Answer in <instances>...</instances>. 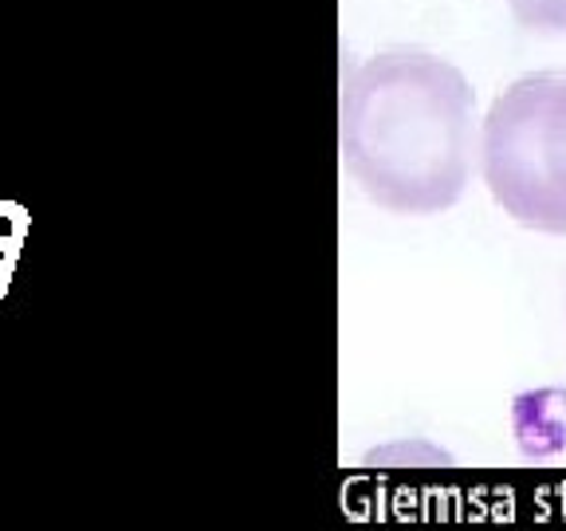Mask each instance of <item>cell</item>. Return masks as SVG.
<instances>
[{"mask_svg": "<svg viewBox=\"0 0 566 531\" xmlns=\"http://www.w3.org/2000/svg\"><path fill=\"white\" fill-rule=\"evenodd\" d=\"M507 9L527 32L566 35V0H507Z\"/></svg>", "mask_w": 566, "mask_h": 531, "instance_id": "4", "label": "cell"}, {"mask_svg": "<svg viewBox=\"0 0 566 531\" xmlns=\"http://www.w3.org/2000/svg\"><path fill=\"white\" fill-rule=\"evenodd\" d=\"M543 166L555 194L566 201V71H555V87L543 115Z\"/></svg>", "mask_w": 566, "mask_h": 531, "instance_id": "3", "label": "cell"}, {"mask_svg": "<svg viewBox=\"0 0 566 531\" xmlns=\"http://www.w3.org/2000/svg\"><path fill=\"white\" fill-rule=\"evenodd\" d=\"M28 229H32V212L20 209L17 217H12L9 232H0V300H4V295H9V288H12L20 252H24V244H28Z\"/></svg>", "mask_w": 566, "mask_h": 531, "instance_id": "5", "label": "cell"}, {"mask_svg": "<svg viewBox=\"0 0 566 531\" xmlns=\"http://www.w3.org/2000/svg\"><path fill=\"white\" fill-rule=\"evenodd\" d=\"M555 71L523 75L500 91L480 134V166L495 205L523 229L566 237V201L555 194L543 166V115Z\"/></svg>", "mask_w": 566, "mask_h": 531, "instance_id": "2", "label": "cell"}, {"mask_svg": "<svg viewBox=\"0 0 566 531\" xmlns=\"http://www.w3.org/2000/svg\"><path fill=\"white\" fill-rule=\"evenodd\" d=\"M469 80L441 55L394 48L343 87V154L358 186L394 212H441L460 201L476 158Z\"/></svg>", "mask_w": 566, "mask_h": 531, "instance_id": "1", "label": "cell"}]
</instances>
